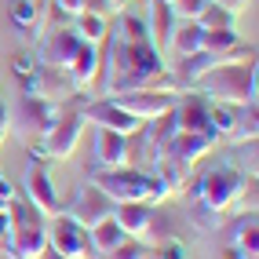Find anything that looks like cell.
<instances>
[{
  "label": "cell",
  "instance_id": "obj_25",
  "mask_svg": "<svg viewBox=\"0 0 259 259\" xmlns=\"http://www.w3.org/2000/svg\"><path fill=\"white\" fill-rule=\"evenodd\" d=\"M259 208V183H255V176L248 171L245 179H241V190H237V197H234V215H248V212H255Z\"/></svg>",
  "mask_w": 259,
  "mask_h": 259
},
{
  "label": "cell",
  "instance_id": "obj_8",
  "mask_svg": "<svg viewBox=\"0 0 259 259\" xmlns=\"http://www.w3.org/2000/svg\"><path fill=\"white\" fill-rule=\"evenodd\" d=\"M48 248L66 255V259H99L95 248H92V241H88V230L77 227L66 212L48 219Z\"/></svg>",
  "mask_w": 259,
  "mask_h": 259
},
{
  "label": "cell",
  "instance_id": "obj_7",
  "mask_svg": "<svg viewBox=\"0 0 259 259\" xmlns=\"http://www.w3.org/2000/svg\"><path fill=\"white\" fill-rule=\"evenodd\" d=\"M51 120H55V102L22 92L15 113H8V135H15V139L26 143V146H37L44 139V132L51 128Z\"/></svg>",
  "mask_w": 259,
  "mask_h": 259
},
{
  "label": "cell",
  "instance_id": "obj_24",
  "mask_svg": "<svg viewBox=\"0 0 259 259\" xmlns=\"http://www.w3.org/2000/svg\"><path fill=\"white\" fill-rule=\"evenodd\" d=\"M73 33L84 44H102L106 33H110V26H106L102 15H77V19H73Z\"/></svg>",
  "mask_w": 259,
  "mask_h": 259
},
{
  "label": "cell",
  "instance_id": "obj_6",
  "mask_svg": "<svg viewBox=\"0 0 259 259\" xmlns=\"http://www.w3.org/2000/svg\"><path fill=\"white\" fill-rule=\"evenodd\" d=\"M241 171L234 164H219L212 171H204V176L194 183V194H190L186 201L190 204H201V208H208L215 215H230L234 208V197H237V190H241Z\"/></svg>",
  "mask_w": 259,
  "mask_h": 259
},
{
  "label": "cell",
  "instance_id": "obj_28",
  "mask_svg": "<svg viewBox=\"0 0 259 259\" xmlns=\"http://www.w3.org/2000/svg\"><path fill=\"white\" fill-rule=\"evenodd\" d=\"M150 259H186V248L179 237H164L150 248Z\"/></svg>",
  "mask_w": 259,
  "mask_h": 259
},
{
  "label": "cell",
  "instance_id": "obj_13",
  "mask_svg": "<svg viewBox=\"0 0 259 259\" xmlns=\"http://www.w3.org/2000/svg\"><path fill=\"white\" fill-rule=\"evenodd\" d=\"M110 99H113L124 113H132L135 120H139V124H146V120H153V117L168 113L171 106H176V99H179V95L143 88V92H124V95H110Z\"/></svg>",
  "mask_w": 259,
  "mask_h": 259
},
{
  "label": "cell",
  "instance_id": "obj_34",
  "mask_svg": "<svg viewBox=\"0 0 259 259\" xmlns=\"http://www.w3.org/2000/svg\"><path fill=\"white\" fill-rule=\"evenodd\" d=\"M8 113H11V110L4 106V99H0V143L8 139Z\"/></svg>",
  "mask_w": 259,
  "mask_h": 259
},
{
  "label": "cell",
  "instance_id": "obj_11",
  "mask_svg": "<svg viewBox=\"0 0 259 259\" xmlns=\"http://www.w3.org/2000/svg\"><path fill=\"white\" fill-rule=\"evenodd\" d=\"M80 48V37L73 33V26H59V29H48L40 33L37 40V59L40 66H51V70H70V62Z\"/></svg>",
  "mask_w": 259,
  "mask_h": 259
},
{
  "label": "cell",
  "instance_id": "obj_9",
  "mask_svg": "<svg viewBox=\"0 0 259 259\" xmlns=\"http://www.w3.org/2000/svg\"><path fill=\"white\" fill-rule=\"evenodd\" d=\"M22 190H26L22 197H26V201H29V204H33V208H37L44 219H51V215L66 212V208H62V201H59V194H55V183H51V176H48L44 157H33V161H29Z\"/></svg>",
  "mask_w": 259,
  "mask_h": 259
},
{
  "label": "cell",
  "instance_id": "obj_40",
  "mask_svg": "<svg viewBox=\"0 0 259 259\" xmlns=\"http://www.w3.org/2000/svg\"><path fill=\"white\" fill-rule=\"evenodd\" d=\"M0 212H8V201H0Z\"/></svg>",
  "mask_w": 259,
  "mask_h": 259
},
{
  "label": "cell",
  "instance_id": "obj_33",
  "mask_svg": "<svg viewBox=\"0 0 259 259\" xmlns=\"http://www.w3.org/2000/svg\"><path fill=\"white\" fill-rule=\"evenodd\" d=\"M212 4H219V8H227L230 15H241V11H248L255 0H212Z\"/></svg>",
  "mask_w": 259,
  "mask_h": 259
},
{
  "label": "cell",
  "instance_id": "obj_22",
  "mask_svg": "<svg viewBox=\"0 0 259 259\" xmlns=\"http://www.w3.org/2000/svg\"><path fill=\"white\" fill-rule=\"evenodd\" d=\"M201 37H204V29L197 22H179L176 19V29H171V48H176L179 55H194V51H201Z\"/></svg>",
  "mask_w": 259,
  "mask_h": 259
},
{
  "label": "cell",
  "instance_id": "obj_14",
  "mask_svg": "<svg viewBox=\"0 0 259 259\" xmlns=\"http://www.w3.org/2000/svg\"><path fill=\"white\" fill-rule=\"evenodd\" d=\"M113 208H117V204H113L106 194H102L99 186H92V183H88V186H80L77 194H73V204H70V212H66V215H70L77 227L92 230V227H99L102 219H110V215H113Z\"/></svg>",
  "mask_w": 259,
  "mask_h": 259
},
{
  "label": "cell",
  "instance_id": "obj_21",
  "mask_svg": "<svg viewBox=\"0 0 259 259\" xmlns=\"http://www.w3.org/2000/svg\"><path fill=\"white\" fill-rule=\"evenodd\" d=\"M124 237H128V234L120 230V223H117L113 215H110V219H102L99 227H92V230H88V241H92V248H95V255H99V259H106V255H110V252H113Z\"/></svg>",
  "mask_w": 259,
  "mask_h": 259
},
{
  "label": "cell",
  "instance_id": "obj_3",
  "mask_svg": "<svg viewBox=\"0 0 259 259\" xmlns=\"http://www.w3.org/2000/svg\"><path fill=\"white\" fill-rule=\"evenodd\" d=\"M194 92H201L208 102H223V106H255V99H259L255 59L215 66L212 73H204L194 84Z\"/></svg>",
  "mask_w": 259,
  "mask_h": 259
},
{
  "label": "cell",
  "instance_id": "obj_5",
  "mask_svg": "<svg viewBox=\"0 0 259 259\" xmlns=\"http://www.w3.org/2000/svg\"><path fill=\"white\" fill-rule=\"evenodd\" d=\"M80 99H84V95H80ZM80 99H77V102H80ZM80 132H84L80 106H66V102H59L51 128L44 132V139H40L37 146H29V153H33V157H44V161H70L73 153H77Z\"/></svg>",
  "mask_w": 259,
  "mask_h": 259
},
{
  "label": "cell",
  "instance_id": "obj_43",
  "mask_svg": "<svg viewBox=\"0 0 259 259\" xmlns=\"http://www.w3.org/2000/svg\"><path fill=\"white\" fill-rule=\"evenodd\" d=\"M40 4H44V0H40Z\"/></svg>",
  "mask_w": 259,
  "mask_h": 259
},
{
  "label": "cell",
  "instance_id": "obj_26",
  "mask_svg": "<svg viewBox=\"0 0 259 259\" xmlns=\"http://www.w3.org/2000/svg\"><path fill=\"white\" fill-rule=\"evenodd\" d=\"M234 19H237V15H230L227 8H219V4H212V0H208L194 22H197L201 29H234Z\"/></svg>",
  "mask_w": 259,
  "mask_h": 259
},
{
  "label": "cell",
  "instance_id": "obj_20",
  "mask_svg": "<svg viewBox=\"0 0 259 259\" xmlns=\"http://www.w3.org/2000/svg\"><path fill=\"white\" fill-rule=\"evenodd\" d=\"M255 135H259V110L255 106H237L234 124H230V132H227V139H223V143H230V146H252Z\"/></svg>",
  "mask_w": 259,
  "mask_h": 259
},
{
  "label": "cell",
  "instance_id": "obj_32",
  "mask_svg": "<svg viewBox=\"0 0 259 259\" xmlns=\"http://www.w3.org/2000/svg\"><path fill=\"white\" fill-rule=\"evenodd\" d=\"M51 4H55L62 15H70V19H77V15L84 11V0H51Z\"/></svg>",
  "mask_w": 259,
  "mask_h": 259
},
{
  "label": "cell",
  "instance_id": "obj_12",
  "mask_svg": "<svg viewBox=\"0 0 259 259\" xmlns=\"http://www.w3.org/2000/svg\"><path fill=\"white\" fill-rule=\"evenodd\" d=\"M176 124H179V132L204 135V139L219 143V135H215L212 120H208V99H204L201 92H194V88L179 92V99H176Z\"/></svg>",
  "mask_w": 259,
  "mask_h": 259
},
{
  "label": "cell",
  "instance_id": "obj_16",
  "mask_svg": "<svg viewBox=\"0 0 259 259\" xmlns=\"http://www.w3.org/2000/svg\"><path fill=\"white\" fill-rule=\"evenodd\" d=\"M99 66H102V55H99V44H84L80 40V48H77V55H73V62H70V84H73V92L77 95H84L92 88V84L99 80Z\"/></svg>",
  "mask_w": 259,
  "mask_h": 259
},
{
  "label": "cell",
  "instance_id": "obj_37",
  "mask_svg": "<svg viewBox=\"0 0 259 259\" xmlns=\"http://www.w3.org/2000/svg\"><path fill=\"white\" fill-rule=\"evenodd\" d=\"M4 237H8V212H0V245H4Z\"/></svg>",
  "mask_w": 259,
  "mask_h": 259
},
{
  "label": "cell",
  "instance_id": "obj_31",
  "mask_svg": "<svg viewBox=\"0 0 259 259\" xmlns=\"http://www.w3.org/2000/svg\"><path fill=\"white\" fill-rule=\"evenodd\" d=\"M33 66H37V59H33V55H19V59L11 62V70H15V77H29Z\"/></svg>",
  "mask_w": 259,
  "mask_h": 259
},
{
  "label": "cell",
  "instance_id": "obj_38",
  "mask_svg": "<svg viewBox=\"0 0 259 259\" xmlns=\"http://www.w3.org/2000/svg\"><path fill=\"white\" fill-rule=\"evenodd\" d=\"M40 259H66V255H59V252H51V248H44V255Z\"/></svg>",
  "mask_w": 259,
  "mask_h": 259
},
{
  "label": "cell",
  "instance_id": "obj_36",
  "mask_svg": "<svg viewBox=\"0 0 259 259\" xmlns=\"http://www.w3.org/2000/svg\"><path fill=\"white\" fill-rule=\"evenodd\" d=\"M128 4H139V0H110V8H113V11H117V15H120V11H124V8H128Z\"/></svg>",
  "mask_w": 259,
  "mask_h": 259
},
{
  "label": "cell",
  "instance_id": "obj_17",
  "mask_svg": "<svg viewBox=\"0 0 259 259\" xmlns=\"http://www.w3.org/2000/svg\"><path fill=\"white\" fill-rule=\"evenodd\" d=\"M95 164L92 168H128V135L95 128Z\"/></svg>",
  "mask_w": 259,
  "mask_h": 259
},
{
  "label": "cell",
  "instance_id": "obj_42",
  "mask_svg": "<svg viewBox=\"0 0 259 259\" xmlns=\"http://www.w3.org/2000/svg\"><path fill=\"white\" fill-rule=\"evenodd\" d=\"M164 4H171V0H164Z\"/></svg>",
  "mask_w": 259,
  "mask_h": 259
},
{
  "label": "cell",
  "instance_id": "obj_19",
  "mask_svg": "<svg viewBox=\"0 0 259 259\" xmlns=\"http://www.w3.org/2000/svg\"><path fill=\"white\" fill-rule=\"evenodd\" d=\"M230 248L241 259H259V219H255V212L237 215V223H234V245Z\"/></svg>",
  "mask_w": 259,
  "mask_h": 259
},
{
  "label": "cell",
  "instance_id": "obj_15",
  "mask_svg": "<svg viewBox=\"0 0 259 259\" xmlns=\"http://www.w3.org/2000/svg\"><path fill=\"white\" fill-rule=\"evenodd\" d=\"M22 92L26 95H40V99H48V102H66L70 95H77L73 92V84H70V73L66 70H51V66H33V73L29 77H22Z\"/></svg>",
  "mask_w": 259,
  "mask_h": 259
},
{
  "label": "cell",
  "instance_id": "obj_27",
  "mask_svg": "<svg viewBox=\"0 0 259 259\" xmlns=\"http://www.w3.org/2000/svg\"><path fill=\"white\" fill-rule=\"evenodd\" d=\"M106 259H150V245H143L139 237H124Z\"/></svg>",
  "mask_w": 259,
  "mask_h": 259
},
{
  "label": "cell",
  "instance_id": "obj_23",
  "mask_svg": "<svg viewBox=\"0 0 259 259\" xmlns=\"http://www.w3.org/2000/svg\"><path fill=\"white\" fill-rule=\"evenodd\" d=\"M11 26L22 29V33H33L40 26V0H11Z\"/></svg>",
  "mask_w": 259,
  "mask_h": 259
},
{
  "label": "cell",
  "instance_id": "obj_1",
  "mask_svg": "<svg viewBox=\"0 0 259 259\" xmlns=\"http://www.w3.org/2000/svg\"><path fill=\"white\" fill-rule=\"evenodd\" d=\"M106 44H110L106 59L99 66L106 95H124V92H143V88L171 92V95L186 92L183 80L171 73L164 66V59L153 51L150 33H146V19L128 15V8L120 11L117 33H106Z\"/></svg>",
  "mask_w": 259,
  "mask_h": 259
},
{
  "label": "cell",
  "instance_id": "obj_18",
  "mask_svg": "<svg viewBox=\"0 0 259 259\" xmlns=\"http://www.w3.org/2000/svg\"><path fill=\"white\" fill-rule=\"evenodd\" d=\"M171 29H176V15L164 0H150V19H146V33H150V44L153 51L164 59V51L171 48Z\"/></svg>",
  "mask_w": 259,
  "mask_h": 259
},
{
  "label": "cell",
  "instance_id": "obj_39",
  "mask_svg": "<svg viewBox=\"0 0 259 259\" xmlns=\"http://www.w3.org/2000/svg\"><path fill=\"white\" fill-rule=\"evenodd\" d=\"M227 259H241V255H237V252H234V248H230V252H227Z\"/></svg>",
  "mask_w": 259,
  "mask_h": 259
},
{
  "label": "cell",
  "instance_id": "obj_30",
  "mask_svg": "<svg viewBox=\"0 0 259 259\" xmlns=\"http://www.w3.org/2000/svg\"><path fill=\"white\" fill-rule=\"evenodd\" d=\"M80 15H102V19H106V15H117V11L110 8V0H84Z\"/></svg>",
  "mask_w": 259,
  "mask_h": 259
},
{
  "label": "cell",
  "instance_id": "obj_10",
  "mask_svg": "<svg viewBox=\"0 0 259 259\" xmlns=\"http://www.w3.org/2000/svg\"><path fill=\"white\" fill-rule=\"evenodd\" d=\"M80 117H84V124H92V128H106V132H120V135H132V132L143 128L139 120H135L132 113H124L110 95L80 99Z\"/></svg>",
  "mask_w": 259,
  "mask_h": 259
},
{
  "label": "cell",
  "instance_id": "obj_41",
  "mask_svg": "<svg viewBox=\"0 0 259 259\" xmlns=\"http://www.w3.org/2000/svg\"><path fill=\"white\" fill-rule=\"evenodd\" d=\"M0 179H4V171H0Z\"/></svg>",
  "mask_w": 259,
  "mask_h": 259
},
{
  "label": "cell",
  "instance_id": "obj_29",
  "mask_svg": "<svg viewBox=\"0 0 259 259\" xmlns=\"http://www.w3.org/2000/svg\"><path fill=\"white\" fill-rule=\"evenodd\" d=\"M204 4H208V0H171L168 8H171V15H176L179 22H194Z\"/></svg>",
  "mask_w": 259,
  "mask_h": 259
},
{
  "label": "cell",
  "instance_id": "obj_2",
  "mask_svg": "<svg viewBox=\"0 0 259 259\" xmlns=\"http://www.w3.org/2000/svg\"><path fill=\"white\" fill-rule=\"evenodd\" d=\"M88 183L99 186L113 204H135V201L161 204V201H171V190L146 168H92Z\"/></svg>",
  "mask_w": 259,
  "mask_h": 259
},
{
  "label": "cell",
  "instance_id": "obj_35",
  "mask_svg": "<svg viewBox=\"0 0 259 259\" xmlns=\"http://www.w3.org/2000/svg\"><path fill=\"white\" fill-rule=\"evenodd\" d=\"M11 197H15V186L8 179H0V201H11Z\"/></svg>",
  "mask_w": 259,
  "mask_h": 259
},
{
  "label": "cell",
  "instance_id": "obj_4",
  "mask_svg": "<svg viewBox=\"0 0 259 259\" xmlns=\"http://www.w3.org/2000/svg\"><path fill=\"white\" fill-rule=\"evenodd\" d=\"M48 248V219L26 197L15 194L8 201V237L0 252L8 259H40Z\"/></svg>",
  "mask_w": 259,
  "mask_h": 259
}]
</instances>
